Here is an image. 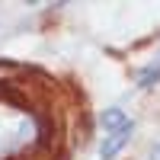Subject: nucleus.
<instances>
[{"mask_svg": "<svg viewBox=\"0 0 160 160\" xmlns=\"http://www.w3.org/2000/svg\"><path fill=\"white\" fill-rule=\"evenodd\" d=\"M131 131H135V125H125V128H118V131H112V135H106V141H102V148H99V157L102 160H112L118 151L128 144V138H131Z\"/></svg>", "mask_w": 160, "mask_h": 160, "instance_id": "obj_1", "label": "nucleus"}, {"mask_svg": "<svg viewBox=\"0 0 160 160\" xmlns=\"http://www.w3.org/2000/svg\"><path fill=\"white\" fill-rule=\"evenodd\" d=\"M157 80H160V51L154 55V61L148 64V68L138 74V87H141V90H148V87H154V83H157Z\"/></svg>", "mask_w": 160, "mask_h": 160, "instance_id": "obj_3", "label": "nucleus"}, {"mask_svg": "<svg viewBox=\"0 0 160 160\" xmlns=\"http://www.w3.org/2000/svg\"><path fill=\"white\" fill-rule=\"evenodd\" d=\"M99 122H102V128H106V135H112V131H118V128L128 125V115H125L122 109H106V112L99 115Z\"/></svg>", "mask_w": 160, "mask_h": 160, "instance_id": "obj_2", "label": "nucleus"}, {"mask_svg": "<svg viewBox=\"0 0 160 160\" xmlns=\"http://www.w3.org/2000/svg\"><path fill=\"white\" fill-rule=\"evenodd\" d=\"M151 160H160V144H154V148H151Z\"/></svg>", "mask_w": 160, "mask_h": 160, "instance_id": "obj_4", "label": "nucleus"}]
</instances>
